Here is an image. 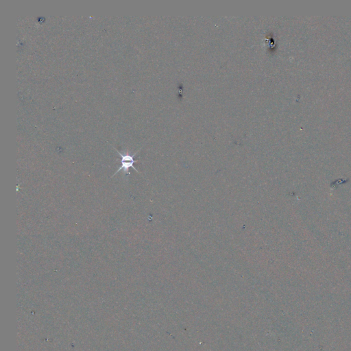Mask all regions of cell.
<instances>
[{
  "mask_svg": "<svg viewBox=\"0 0 351 351\" xmlns=\"http://www.w3.org/2000/svg\"><path fill=\"white\" fill-rule=\"evenodd\" d=\"M116 151L118 152V154H119L120 157H121L122 165L121 167L118 169V170L116 171L115 173H114L112 177H114V176L117 174V173H119L121 170L123 171L124 174H125L126 177H127V176L130 175V173H131L129 171L130 168L134 169L137 173H139V171L134 167V163L135 162H136V161H135L134 159V158L135 156H136V154L138 153V152H135V154H131L128 152H125V153H122V152L118 151V150H116Z\"/></svg>",
  "mask_w": 351,
  "mask_h": 351,
  "instance_id": "cell-1",
  "label": "cell"
}]
</instances>
